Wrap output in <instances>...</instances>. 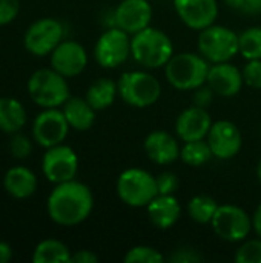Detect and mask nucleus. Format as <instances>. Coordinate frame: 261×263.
<instances>
[{
	"mask_svg": "<svg viewBox=\"0 0 261 263\" xmlns=\"http://www.w3.org/2000/svg\"><path fill=\"white\" fill-rule=\"evenodd\" d=\"M92 208V191L88 185L75 179L57 183L46 202V210L51 220L60 227L80 225L91 216Z\"/></svg>",
	"mask_w": 261,
	"mask_h": 263,
	"instance_id": "f257e3e1",
	"label": "nucleus"
},
{
	"mask_svg": "<svg viewBox=\"0 0 261 263\" xmlns=\"http://www.w3.org/2000/svg\"><path fill=\"white\" fill-rule=\"evenodd\" d=\"M131 55L140 66L158 69L174 55V45L166 32L148 26L131 37Z\"/></svg>",
	"mask_w": 261,
	"mask_h": 263,
	"instance_id": "f03ea898",
	"label": "nucleus"
},
{
	"mask_svg": "<svg viewBox=\"0 0 261 263\" xmlns=\"http://www.w3.org/2000/svg\"><path fill=\"white\" fill-rule=\"evenodd\" d=\"M209 62L202 54H174L165 66V76L171 86L180 91H194L205 85L209 74Z\"/></svg>",
	"mask_w": 261,
	"mask_h": 263,
	"instance_id": "7ed1b4c3",
	"label": "nucleus"
},
{
	"mask_svg": "<svg viewBox=\"0 0 261 263\" xmlns=\"http://www.w3.org/2000/svg\"><path fill=\"white\" fill-rule=\"evenodd\" d=\"M31 100L40 108H60L69 99L66 77L52 68L37 69L26 83Z\"/></svg>",
	"mask_w": 261,
	"mask_h": 263,
	"instance_id": "20e7f679",
	"label": "nucleus"
},
{
	"mask_svg": "<svg viewBox=\"0 0 261 263\" xmlns=\"http://www.w3.org/2000/svg\"><path fill=\"white\" fill-rule=\"evenodd\" d=\"M120 99L134 108H148L157 103L162 96L160 82L146 71H128L117 83Z\"/></svg>",
	"mask_w": 261,
	"mask_h": 263,
	"instance_id": "39448f33",
	"label": "nucleus"
},
{
	"mask_svg": "<svg viewBox=\"0 0 261 263\" xmlns=\"http://www.w3.org/2000/svg\"><path fill=\"white\" fill-rule=\"evenodd\" d=\"M117 194L120 200L132 208L148 206L158 196L155 177L142 168H128L117 179Z\"/></svg>",
	"mask_w": 261,
	"mask_h": 263,
	"instance_id": "423d86ee",
	"label": "nucleus"
},
{
	"mask_svg": "<svg viewBox=\"0 0 261 263\" xmlns=\"http://www.w3.org/2000/svg\"><path fill=\"white\" fill-rule=\"evenodd\" d=\"M198 51L209 63L229 62L238 54V34L222 25H211L198 34Z\"/></svg>",
	"mask_w": 261,
	"mask_h": 263,
	"instance_id": "0eeeda50",
	"label": "nucleus"
},
{
	"mask_svg": "<svg viewBox=\"0 0 261 263\" xmlns=\"http://www.w3.org/2000/svg\"><path fill=\"white\" fill-rule=\"evenodd\" d=\"M63 39L65 28L62 22L52 17H43L28 26L23 35V45L29 54L45 57L49 55Z\"/></svg>",
	"mask_w": 261,
	"mask_h": 263,
	"instance_id": "6e6552de",
	"label": "nucleus"
},
{
	"mask_svg": "<svg viewBox=\"0 0 261 263\" xmlns=\"http://www.w3.org/2000/svg\"><path fill=\"white\" fill-rule=\"evenodd\" d=\"M131 55V37L118 26H109L94 46L95 62L106 69L123 65Z\"/></svg>",
	"mask_w": 261,
	"mask_h": 263,
	"instance_id": "1a4fd4ad",
	"label": "nucleus"
},
{
	"mask_svg": "<svg viewBox=\"0 0 261 263\" xmlns=\"http://www.w3.org/2000/svg\"><path fill=\"white\" fill-rule=\"evenodd\" d=\"M211 225L214 233L229 243H240L246 240L252 231V219L243 208L235 205L218 206Z\"/></svg>",
	"mask_w": 261,
	"mask_h": 263,
	"instance_id": "9d476101",
	"label": "nucleus"
},
{
	"mask_svg": "<svg viewBox=\"0 0 261 263\" xmlns=\"http://www.w3.org/2000/svg\"><path fill=\"white\" fill-rule=\"evenodd\" d=\"M42 171L54 185L72 180L78 171V157L75 151L65 143L46 148L42 159Z\"/></svg>",
	"mask_w": 261,
	"mask_h": 263,
	"instance_id": "9b49d317",
	"label": "nucleus"
},
{
	"mask_svg": "<svg viewBox=\"0 0 261 263\" xmlns=\"http://www.w3.org/2000/svg\"><path fill=\"white\" fill-rule=\"evenodd\" d=\"M69 123L58 108H43L32 123V139L43 148H51L65 142Z\"/></svg>",
	"mask_w": 261,
	"mask_h": 263,
	"instance_id": "f8f14e48",
	"label": "nucleus"
},
{
	"mask_svg": "<svg viewBox=\"0 0 261 263\" xmlns=\"http://www.w3.org/2000/svg\"><path fill=\"white\" fill-rule=\"evenodd\" d=\"M152 8L148 0H122L112 12V25L134 35L151 26Z\"/></svg>",
	"mask_w": 261,
	"mask_h": 263,
	"instance_id": "ddd939ff",
	"label": "nucleus"
},
{
	"mask_svg": "<svg viewBox=\"0 0 261 263\" xmlns=\"http://www.w3.org/2000/svg\"><path fill=\"white\" fill-rule=\"evenodd\" d=\"M214 157L220 160H229L235 157L242 149V133L234 122L218 120L212 123L206 137Z\"/></svg>",
	"mask_w": 261,
	"mask_h": 263,
	"instance_id": "4468645a",
	"label": "nucleus"
},
{
	"mask_svg": "<svg viewBox=\"0 0 261 263\" xmlns=\"http://www.w3.org/2000/svg\"><path fill=\"white\" fill-rule=\"evenodd\" d=\"M51 68L66 79L82 74L88 65L86 49L75 40L63 39L58 46L49 54Z\"/></svg>",
	"mask_w": 261,
	"mask_h": 263,
	"instance_id": "2eb2a0df",
	"label": "nucleus"
},
{
	"mask_svg": "<svg viewBox=\"0 0 261 263\" xmlns=\"http://www.w3.org/2000/svg\"><path fill=\"white\" fill-rule=\"evenodd\" d=\"M174 8L180 20L195 31L214 25L218 15L217 0H174Z\"/></svg>",
	"mask_w": 261,
	"mask_h": 263,
	"instance_id": "dca6fc26",
	"label": "nucleus"
},
{
	"mask_svg": "<svg viewBox=\"0 0 261 263\" xmlns=\"http://www.w3.org/2000/svg\"><path fill=\"white\" fill-rule=\"evenodd\" d=\"M211 126H212V119H211L208 109L200 108L197 105L182 111L175 120L177 136L183 142L206 139Z\"/></svg>",
	"mask_w": 261,
	"mask_h": 263,
	"instance_id": "f3484780",
	"label": "nucleus"
},
{
	"mask_svg": "<svg viewBox=\"0 0 261 263\" xmlns=\"http://www.w3.org/2000/svg\"><path fill=\"white\" fill-rule=\"evenodd\" d=\"M206 83L217 96L232 97L242 91L245 80L242 71L235 65L229 62H222V63H212V66L209 68Z\"/></svg>",
	"mask_w": 261,
	"mask_h": 263,
	"instance_id": "a211bd4d",
	"label": "nucleus"
},
{
	"mask_svg": "<svg viewBox=\"0 0 261 263\" xmlns=\"http://www.w3.org/2000/svg\"><path fill=\"white\" fill-rule=\"evenodd\" d=\"M149 160L157 165H169L180 157V146L177 139L166 131H152L146 136L143 143Z\"/></svg>",
	"mask_w": 261,
	"mask_h": 263,
	"instance_id": "6ab92c4d",
	"label": "nucleus"
},
{
	"mask_svg": "<svg viewBox=\"0 0 261 263\" xmlns=\"http://www.w3.org/2000/svg\"><path fill=\"white\" fill-rule=\"evenodd\" d=\"M151 223L158 230L172 228L182 216L180 202L174 194H158L146 206Z\"/></svg>",
	"mask_w": 261,
	"mask_h": 263,
	"instance_id": "aec40b11",
	"label": "nucleus"
},
{
	"mask_svg": "<svg viewBox=\"0 0 261 263\" xmlns=\"http://www.w3.org/2000/svg\"><path fill=\"white\" fill-rule=\"evenodd\" d=\"M3 188L14 199H28L37 190V176L26 166H12L3 176Z\"/></svg>",
	"mask_w": 261,
	"mask_h": 263,
	"instance_id": "412c9836",
	"label": "nucleus"
},
{
	"mask_svg": "<svg viewBox=\"0 0 261 263\" xmlns=\"http://www.w3.org/2000/svg\"><path fill=\"white\" fill-rule=\"evenodd\" d=\"M62 111L69 126L75 131H88L95 122V109L82 97H69L63 103Z\"/></svg>",
	"mask_w": 261,
	"mask_h": 263,
	"instance_id": "4be33fe9",
	"label": "nucleus"
},
{
	"mask_svg": "<svg viewBox=\"0 0 261 263\" xmlns=\"http://www.w3.org/2000/svg\"><path fill=\"white\" fill-rule=\"evenodd\" d=\"M26 125V109L14 97H0V131L15 134Z\"/></svg>",
	"mask_w": 261,
	"mask_h": 263,
	"instance_id": "5701e85b",
	"label": "nucleus"
},
{
	"mask_svg": "<svg viewBox=\"0 0 261 263\" xmlns=\"http://www.w3.org/2000/svg\"><path fill=\"white\" fill-rule=\"evenodd\" d=\"M117 94H118L117 83L111 79L103 77V79H97L94 83H91V86L86 91L85 99L95 111H102V109L109 108L114 103Z\"/></svg>",
	"mask_w": 261,
	"mask_h": 263,
	"instance_id": "b1692460",
	"label": "nucleus"
},
{
	"mask_svg": "<svg viewBox=\"0 0 261 263\" xmlns=\"http://www.w3.org/2000/svg\"><path fill=\"white\" fill-rule=\"evenodd\" d=\"M69 248L57 239H45L37 243L32 253L34 263H68L71 262Z\"/></svg>",
	"mask_w": 261,
	"mask_h": 263,
	"instance_id": "393cba45",
	"label": "nucleus"
},
{
	"mask_svg": "<svg viewBox=\"0 0 261 263\" xmlns=\"http://www.w3.org/2000/svg\"><path fill=\"white\" fill-rule=\"evenodd\" d=\"M211 157H214L211 146L208 140H192V142H185L183 148L180 149V159L192 168H198L206 165Z\"/></svg>",
	"mask_w": 261,
	"mask_h": 263,
	"instance_id": "a878e982",
	"label": "nucleus"
},
{
	"mask_svg": "<svg viewBox=\"0 0 261 263\" xmlns=\"http://www.w3.org/2000/svg\"><path fill=\"white\" fill-rule=\"evenodd\" d=\"M218 206L215 199L209 196H195L188 203V214L194 222L206 225L212 222Z\"/></svg>",
	"mask_w": 261,
	"mask_h": 263,
	"instance_id": "bb28decb",
	"label": "nucleus"
},
{
	"mask_svg": "<svg viewBox=\"0 0 261 263\" xmlns=\"http://www.w3.org/2000/svg\"><path fill=\"white\" fill-rule=\"evenodd\" d=\"M238 52L246 60L261 59V26H252L238 35Z\"/></svg>",
	"mask_w": 261,
	"mask_h": 263,
	"instance_id": "cd10ccee",
	"label": "nucleus"
},
{
	"mask_svg": "<svg viewBox=\"0 0 261 263\" xmlns=\"http://www.w3.org/2000/svg\"><path fill=\"white\" fill-rule=\"evenodd\" d=\"M123 260L126 263H160L165 260V257L158 250L152 247L138 245L131 248L123 257Z\"/></svg>",
	"mask_w": 261,
	"mask_h": 263,
	"instance_id": "c85d7f7f",
	"label": "nucleus"
},
{
	"mask_svg": "<svg viewBox=\"0 0 261 263\" xmlns=\"http://www.w3.org/2000/svg\"><path fill=\"white\" fill-rule=\"evenodd\" d=\"M237 263H261V239L243 240L235 253Z\"/></svg>",
	"mask_w": 261,
	"mask_h": 263,
	"instance_id": "c756f323",
	"label": "nucleus"
},
{
	"mask_svg": "<svg viewBox=\"0 0 261 263\" xmlns=\"http://www.w3.org/2000/svg\"><path fill=\"white\" fill-rule=\"evenodd\" d=\"M9 151H11V154L15 159H20V160L22 159H26L32 153V142H31V139L26 134H23L22 131H18V133L12 134V137H11Z\"/></svg>",
	"mask_w": 261,
	"mask_h": 263,
	"instance_id": "7c9ffc66",
	"label": "nucleus"
},
{
	"mask_svg": "<svg viewBox=\"0 0 261 263\" xmlns=\"http://www.w3.org/2000/svg\"><path fill=\"white\" fill-rule=\"evenodd\" d=\"M242 74L248 86L254 89H261V59L248 60V63L242 69Z\"/></svg>",
	"mask_w": 261,
	"mask_h": 263,
	"instance_id": "2f4dec72",
	"label": "nucleus"
},
{
	"mask_svg": "<svg viewBox=\"0 0 261 263\" xmlns=\"http://www.w3.org/2000/svg\"><path fill=\"white\" fill-rule=\"evenodd\" d=\"M20 12V0H0V26L17 18Z\"/></svg>",
	"mask_w": 261,
	"mask_h": 263,
	"instance_id": "473e14b6",
	"label": "nucleus"
},
{
	"mask_svg": "<svg viewBox=\"0 0 261 263\" xmlns=\"http://www.w3.org/2000/svg\"><path fill=\"white\" fill-rule=\"evenodd\" d=\"M155 180H157L158 194H174L178 188V177L171 171H165L158 174Z\"/></svg>",
	"mask_w": 261,
	"mask_h": 263,
	"instance_id": "72a5a7b5",
	"label": "nucleus"
},
{
	"mask_svg": "<svg viewBox=\"0 0 261 263\" xmlns=\"http://www.w3.org/2000/svg\"><path fill=\"white\" fill-rule=\"evenodd\" d=\"M169 260L174 263H198L203 260V256L198 250L192 247H182L175 250V253H172Z\"/></svg>",
	"mask_w": 261,
	"mask_h": 263,
	"instance_id": "f704fd0d",
	"label": "nucleus"
},
{
	"mask_svg": "<svg viewBox=\"0 0 261 263\" xmlns=\"http://www.w3.org/2000/svg\"><path fill=\"white\" fill-rule=\"evenodd\" d=\"M226 5L242 14H260L261 0H225Z\"/></svg>",
	"mask_w": 261,
	"mask_h": 263,
	"instance_id": "c9c22d12",
	"label": "nucleus"
},
{
	"mask_svg": "<svg viewBox=\"0 0 261 263\" xmlns=\"http://www.w3.org/2000/svg\"><path fill=\"white\" fill-rule=\"evenodd\" d=\"M214 96H215V92L211 89V86H209L208 83H206V86L202 85V86H198L197 89H194V105H197V106L206 109V108L212 103Z\"/></svg>",
	"mask_w": 261,
	"mask_h": 263,
	"instance_id": "e433bc0d",
	"label": "nucleus"
},
{
	"mask_svg": "<svg viewBox=\"0 0 261 263\" xmlns=\"http://www.w3.org/2000/svg\"><path fill=\"white\" fill-rule=\"evenodd\" d=\"M97 260H98V257L89 250H78L71 256L72 263H95Z\"/></svg>",
	"mask_w": 261,
	"mask_h": 263,
	"instance_id": "4c0bfd02",
	"label": "nucleus"
},
{
	"mask_svg": "<svg viewBox=\"0 0 261 263\" xmlns=\"http://www.w3.org/2000/svg\"><path fill=\"white\" fill-rule=\"evenodd\" d=\"M12 259V248L8 242L0 240V263L11 262Z\"/></svg>",
	"mask_w": 261,
	"mask_h": 263,
	"instance_id": "58836bf2",
	"label": "nucleus"
},
{
	"mask_svg": "<svg viewBox=\"0 0 261 263\" xmlns=\"http://www.w3.org/2000/svg\"><path fill=\"white\" fill-rule=\"evenodd\" d=\"M252 230L257 233V236L261 239V203L257 206L254 217H252Z\"/></svg>",
	"mask_w": 261,
	"mask_h": 263,
	"instance_id": "ea45409f",
	"label": "nucleus"
},
{
	"mask_svg": "<svg viewBox=\"0 0 261 263\" xmlns=\"http://www.w3.org/2000/svg\"><path fill=\"white\" fill-rule=\"evenodd\" d=\"M257 177H258V180L261 182V159L260 162H258V165H257Z\"/></svg>",
	"mask_w": 261,
	"mask_h": 263,
	"instance_id": "a19ab883",
	"label": "nucleus"
},
{
	"mask_svg": "<svg viewBox=\"0 0 261 263\" xmlns=\"http://www.w3.org/2000/svg\"><path fill=\"white\" fill-rule=\"evenodd\" d=\"M260 133H261V128H260Z\"/></svg>",
	"mask_w": 261,
	"mask_h": 263,
	"instance_id": "79ce46f5",
	"label": "nucleus"
}]
</instances>
